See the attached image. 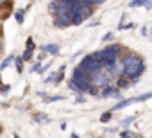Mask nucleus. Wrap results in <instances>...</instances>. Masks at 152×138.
<instances>
[{"mask_svg":"<svg viewBox=\"0 0 152 138\" xmlns=\"http://www.w3.org/2000/svg\"><path fill=\"white\" fill-rule=\"evenodd\" d=\"M147 99H152V92H148V93H143V95H138V97H134V101H136V102H143V101H147Z\"/></svg>","mask_w":152,"mask_h":138,"instance_id":"nucleus-16","label":"nucleus"},{"mask_svg":"<svg viewBox=\"0 0 152 138\" xmlns=\"http://www.w3.org/2000/svg\"><path fill=\"white\" fill-rule=\"evenodd\" d=\"M70 25H72L70 16H56L54 18V27H57V29H66Z\"/></svg>","mask_w":152,"mask_h":138,"instance_id":"nucleus-7","label":"nucleus"},{"mask_svg":"<svg viewBox=\"0 0 152 138\" xmlns=\"http://www.w3.org/2000/svg\"><path fill=\"white\" fill-rule=\"evenodd\" d=\"M143 6H145V9H150V7H152V2H150V0H145Z\"/></svg>","mask_w":152,"mask_h":138,"instance_id":"nucleus-29","label":"nucleus"},{"mask_svg":"<svg viewBox=\"0 0 152 138\" xmlns=\"http://www.w3.org/2000/svg\"><path fill=\"white\" fill-rule=\"evenodd\" d=\"M23 16H25V9H18V11H15V20H16L18 23H23Z\"/></svg>","mask_w":152,"mask_h":138,"instance_id":"nucleus-13","label":"nucleus"},{"mask_svg":"<svg viewBox=\"0 0 152 138\" xmlns=\"http://www.w3.org/2000/svg\"><path fill=\"white\" fill-rule=\"evenodd\" d=\"M39 66H41V63H38V61H36V63L32 65V68H31V72H38V70H39Z\"/></svg>","mask_w":152,"mask_h":138,"instance_id":"nucleus-28","label":"nucleus"},{"mask_svg":"<svg viewBox=\"0 0 152 138\" xmlns=\"http://www.w3.org/2000/svg\"><path fill=\"white\" fill-rule=\"evenodd\" d=\"M68 138H79V134H77V133H72V134H70Z\"/></svg>","mask_w":152,"mask_h":138,"instance_id":"nucleus-32","label":"nucleus"},{"mask_svg":"<svg viewBox=\"0 0 152 138\" xmlns=\"http://www.w3.org/2000/svg\"><path fill=\"white\" fill-rule=\"evenodd\" d=\"M56 77H57V72H52V74H48V76L43 79V83H54V81H56Z\"/></svg>","mask_w":152,"mask_h":138,"instance_id":"nucleus-20","label":"nucleus"},{"mask_svg":"<svg viewBox=\"0 0 152 138\" xmlns=\"http://www.w3.org/2000/svg\"><path fill=\"white\" fill-rule=\"evenodd\" d=\"M25 48H27V50H34V48H36V45H34V40H32V38H27V41H25Z\"/></svg>","mask_w":152,"mask_h":138,"instance_id":"nucleus-18","label":"nucleus"},{"mask_svg":"<svg viewBox=\"0 0 152 138\" xmlns=\"http://www.w3.org/2000/svg\"><path fill=\"white\" fill-rule=\"evenodd\" d=\"M13 138H20V134H13Z\"/></svg>","mask_w":152,"mask_h":138,"instance_id":"nucleus-34","label":"nucleus"},{"mask_svg":"<svg viewBox=\"0 0 152 138\" xmlns=\"http://www.w3.org/2000/svg\"><path fill=\"white\" fill-rule=\"evenodd\" d=\"M41 50H43L45 54L57 56V54H59V50H61V47H59V45H56V43H48V45H43V47H41Z\"/></svg>","mask_w":152,"mask_h":138,"instance_id":"nucleus-8","label":"nucleus"},{"mask_svg":"<svg viewBox=\"0 0 152 138\" xmlns=\"http://www.w3.org/2000/svg\"><path fill=\"white\" fill-rule=\"evenodd\" d=\"M43 59H45V52H41V54H39V56H38V63H41V61H43Z\"/></svg>","mask_w":152,"mask_h":138,"instance_id":"nucleus-30","label":"nucleus"},{"mask_svg":"<svg viewBox=\"0 0 152 138\" xmlns=\"http://www.w3.org/2000/svg\"><path fill=\"white\" fill-rule=\"evenodd\" d=\"M0 86H2V77H0Z\"/></svg>","mask_w":152,"mask_h":138,"instance_id":"nucleus-37","label":"nucleus"},{"mask_svg":"<svg viewBox=\"0 0 152 138\" xmlns=\"http://www.w3.org/2000/svg\"><path fill=\"white\" fill-rule=\"evenodd\" d=\"M2 48H4V41H2V38H0V54H2Z\"/></svg>","mask_w":152,"mask_h":138,"instance_id":"nucleus-33","label":"nucleus"},{"mask_svg":"<svg viewBox=\"0 0 152 138\" xmlns=\"http://www.w3.org/2000/svg\"><path fill=\"white\" fill-rule=\"evenodd\" d=\"M120 138H134V133H132V131H127V129H124V131L120 133Z\"/></svg>","mask_w":152,"mask_h":138,"instance_id":"nucleus-22","label":"nucleus"},{"mask_svg":"<svg viewBox=\"0 0 152 138\" xmlns=\"http://www.w3.org/2000/svg\"><path fill=\"white\" fill-rule=\"evenodd\" d=\"M72 13V4L70 2H64V4H57V9H56V16H70Z\"/></svg>","mask_w":152,"mask_h":138,"instance_id":"nucleus-6","label":"nucleus"},{"mask_svg":"<svg viewBox=\"0 0 152 138\" xmlns=\"http://www.w3.org/2000/svg\"><path fill=\"white\" fill-rule=\"evenodd\" d=\"M134 118H136V117H127V118H124V120H122V126L127 129V127H129V126L134 122Z\"/></svg>","mask_w":152,"mask_h":138,"instance_id":"nucleus-21","label":"nucleus"},{"mask_svg":"<svg viewBox=\"0 0 152 138\" xmlns=\"http://www.w3.org/2000/svg\"><path fill=\"white\" fill-rule=\"evenodd\" d=\"M32 120L36 124H48V115L47 113H34L32 115Z\"/></svg>","mask_w":152,"mask_h":138,"instance_id":"nucleus-11","label":"nucleus"},{"mask_svg":"<svg viewBox=\"0 0 152 138\" xmlns=\"http://www.w3.org/2000/svg\"><path fill=\"white\" fill-rule=\"evenodd\" d=\"M15 57H16V56H7V57L2 61V65H0V72H2V70H6V68H7L11 63H15Z\"/></svg>","mask_w":152,"mask_h":138,"instance_id":"nucleus-12","label":"nucleus"},{"mask_svg":"<svg viewBox=\"0 0 152 138\" xmlns=\"http://www.w3.org/2000/svg\"><path fill=\"white\" fill-rule=\"evenodd\" d=\"M131 84H134L132 81H129L127 77H124V76H120L118 79H116V88L118 90H124V88H129Z\"/></svg>","mask_w":152,"mask_h":138,"instance_id":"nucleus-9","label":"nucleus"},{"mask_svg":"<svg viewBox=\"0 0 152 138\" xmlns=\"http://www.w3.org/2000/svg\"><path fill=\"white\" fill-rule=\"evenodd\" d=\"M118 72L120 76L127 77L132 83H138V79L141 77V74L145 72V59L140 54L129 52L122 57L120 65H118Z\"/></svg>","mask_w":152,"mask_h":138,"instance_id":"nucleus-1","label":"nucleus"},{"mask_svg":"<svg viewBox=\"0 0 152 138\" xmlns=\"http://www.w3.org/2000/svg\"><path fill=\"white\" fill-rule=\"evenodd\" d=\"M86 93H90V95H93V97H99V93H100V88L97 86V84H91L90 88H88V92Z\"/></svg>","mask_w":152,"mask_h":138,"instance_id":"nucleus-14","label":"nucleus"},{"mask_svg":"<svg viewBox=\"0 0 152 138\" xmlns=\"http://www.w3.org/2000/svg\"><path fill=\"white\" fill-rule=\"evenodd\" d=\"M64 97H61V95H57V97H47V102H54V101H63Z\"/></svg>","mask_w":152,"mask_h":138,"instance_id":"nucleus-26","label":"nucleus"},{"mask_svg":"<svg viewBox=\"0 0 152 138\" xmlns=\"http://www.w3.org/2000/svg\"><path fill=\"white\" fill-rule=\"evenodd\" d=\"M111 118H113V111H106L100 115V122H109Z\"/></svg>","mask_w":152,"mask_h":138,"instance_id":"nucleus-17","label":"nucleus"},{"mask_svg":"<svg viewBox=\"0 0 152 138\" xmlns=\"http://www.w3.org/2000/svg\"><path fill=\"white\" fill-rule=\"evenodd\" d=\"M2 131H4V127H2V126H0V134H2Z\"/></svg>","mask_w":152,"mask_h":138,"instance_id":"nucleus-36","label":"nucleus"},{"mask_svg":"<svg viewBox=\"0 0 152 138\" xmlns=\"http://www.w3.org/2000/svg\"><path fill=\"white\" fill-rule=\"evenodd\" d=\"M145 0H131L129 2V7H138V6H143Z\"/></svg>","mask_w":152,"mask_h":138,"instance_id":"nucleus-23","label":"nucleus"},{"mask_svg":"<svg viewBox=\"0 0 152 138\" xmlns=\"http://www.w3.org/2000/svg\"><path fill=\"white\" fill-rule=\"evenodd\" d=\"M99 97L100 99H118V101H122V90H118L116 86H106V88H102L100 90V93H99Z\"/></svg>","mask_w":152,"mask_h":138,"instance_id":"nucleus-5","label":"nucleus"},{"mask_svg":"<svg viewBox=\"0 0 152 138\" xmlns=\"http://www.w3.org/2000/svg\"><path fill=\"white\" fill-rule=\"evenodd\" d=\"M11 90V86L9 84H2V86H0V92H2V93H7Z\"/></svg>","mask_w":152,"mask_h":138,"instance_id":"nucleus-27","label":"nucleus"},{"mask_svg":"<svg viewBox=\"0 0 152 138\" xmlns=\"http://www.w3.org/2000/svg\"><path fill=\"white\" fill-rule=\"evenodd\" d=\"M79 66L83 68V70H86L91 77H95V76H99V74L104 72V65H102V61L99 59V52H93V54L84 56V57L81 59Z\"/></svg>","mask_w":152,"mask_h":138,"instance_id":"nucleus-3","label":"nucleus"},{"mask_svg":"<svg viewBox=\"0 0 152 138\" xmlns=\"http://www.w3.org/2000/svg\"><path fill=\"white\" fill-rule=\"evenodd\" d=\"M132 102H136V101H134V97H132V99H122V101H120L118 104H115V108H113L111 111H115V109H124V108L131 106Z\"/></svg>","mask_w":152,"mask_h":138,"instance_id":"nucleus-10","label":"nucleus"},{"mask_svg":"<svg viewBox=\"0 0 152 138\" xmlns=\"http://www.w3.org/2000/svg\"><path fill=\"white\" fill-rule=\"evenodd\" d=\"M15 63H16V70H18V74H22V72H23V63H25V61H23L22 57L16 56V57H15Z\"/></svg>","mask_w":152,"mask_h":138,"instance_id":"nucleus-15","label":"nucleus"},{"mask_svg":"<svg viewBox=\"0 0 152 138\" xmlns=\"http://www.w3.org/2000/svg\"><path fill=\"white\" fill-rule=\"evenodd\" d=\"M113 40H115V34H113V32H107V34L102 36V41H106V43H107V41H113Z\"/></svg>","mask_w":152,"mask_h":138,"instance_id":"nucleus-24","label":"nucleus"},{"mask_svg":"<svg viewBox=\"0 0 152 138\" xmlns=\"http://www.w3.org/2000/svg\"><path fill=\"white\" fill-rule=\"evenodd\" d=\"M48 68H50V63H47V65H41V66H39V70H38V74H43V72H47Z\"/></svg>","mask_w":152,"mask_h":138,"instance_id":"nucleus-25","label":"nucleus"},{"mask_svg":"<svg viewBox=\"0 0 152 138\" xmlns=\"http://www.w3.org/2000/svg\"><path fill=\"white\" fill-rule=\"evenodd\" d=\"M32 54H34V50H27V48H25L22 59H23V61H31V59H32Z\"/></svg>","mask_w":152,"mask_h":138,"instance_id":"nucleus-19","label":"nucleus"},{"mask_svg":"<svg viewBox=\"0 0 152 138\" xmlns=\"http://www.w3.org/2000/svg\"><path fill=\"white\" fill-rule=\"evenodd\" d=\"M134 138H143V136H140V134H134Z\"/></svg>","mask_w":152,"mask_h":138,"instance_id":"nucleus-35","label":"nucleus"},{"mask_svg":"<svg viewBox=\"0 0 152 138\" xmlns=\"http://www.w3.org/2000/svg\"><path fill=\"white\" fill-rule=\"evenodd\" d=\"M70 81L79 88V93H86L88 88L91 86V76L86 70H83L81 66H75L73 68V74H72V79Z\"/></svg>","mask_w":152,"mask_h":138,"instance_id":"nucleus-4","label":"nucleus"},{"mask_svg":"<svg viewBox=\"0 0 152 138\" xmlns=\"http://www.w3.org/2000/svg\"><path fill=\"white\" fill-rule=\"evenodd\" d=\"M97 52H99V59L104 65V72L115 77V74H118V57L122 54V45L111 43V45H107Z\"/></svg>","mask_w":152,"mask_h":138,"instance_id":"nucleus-2","label":"nucleus"},{"mask_svg":"<svg viewBox=\"0 0 152 138\" xmlns=\"http://www.w3.org/2000/svg\"><path fill=\"white\" fill-rule=\"evenodd\" d=\"M141 36H147V27H141Z\"/></svg>","mask_w":152,"mask_h":138,"instance_id":"nucleus-31","label":"nucleus"}]
</instances>
